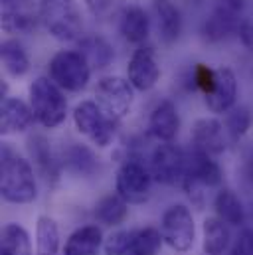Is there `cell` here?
Here are the masks:
<instances>
[{"mask_svg":"<svg viewBox=\"0 0 253 255\" xmlns=\"http://www.w3.org/2000/svg\"><path fill=\"white\" fill-rule=\"evenodd\" d=\"M36 170L10 142L0 146V194L8 204H30L38 196Z\"/></svg>","mask_w":253,"mask_h":255,"instance_id":"cell-1","label":"cell"},{"mask_svg":"<svg viewBox=\"0 0 253 255\" xmlns=\"http://www.w3.org/2000/svg\"><path fill=\"white\" fill-rule=\"evenodd\" d=\"M30 107L34 111L36 123L46 128L60 127L67 117V99L62 87H58L50 77L40 75L30 83L28 89Z\"/></svg>","mask_w":253,"mask_h":255,"instance_id":"cell-2","label":"cell"},{"mask_svg":"<svg viewBox=\"0 0 253 255\" xmlns=\"http://www.w3.org/2000/svg\"><path fill=\"white\" fill-rule=\"evenodd\" d=\"M40 22L60 42H73L81 36V14L75 0H40Z\"/></svg>","mask_w":253,"mask_h":255,"instance_id":"cell-3","label":"cell"},{"mask_svg":"<svg viewBox=\"0 0 253 255\" xmlns=\"http://www.w3.org/2000/svg\"><path fill=\"white\" fill-rule=\"evenodd\" d=\"M71 117H73V125L77 128V132H81L97 148H107L113 142L119 121L111 119L97 105V101L85 99V101L77 103Z\"/></svg>","mask_w":253,"mask_h":255,"instance_id":"cell-4","label":"cell"},{"mask_svg":"<svg viewBox=\"0 0 253 255\" xmlns=\"http://www.w3.org/2000/svg\"><path fill=\"white\" fill-rule=\"evenodd\" d=\"M91 65L79 50H62L52 56L48 64V77L63 91L79 93L89 85Z\"/></svg>","mask_w":253,"mask_h":255,"instance_id":"cell-5","label":"cell"},{"mask_svg":"<svg viewBox=\"0 0 253 255\" xmlns=\"http://www.w3.org/2000/svg\"><path fill=\"white\" fill-rule=\"evenodd\" d=\"M160 234L164 244L176 254H186L194 248L196 222L186 204H172L164 210L160 220Z\"/></svg>","mask_w":253,"mask_h":255,"instance_id":"cell-6","label":"cell"},{"mask_svg":"<svg viewBox=\"0 0 253 255\" xmlns=\"http://www.w3.org/2000/svg\"><path fill=\"white\" fill-rule=\"evenodd\" d=\"M152 174L138 156H128L121 162L115 176V192L126 204H142L150 198Z\"/></svg>","mask_w":253,"mask_h":255,"instance_id":"cell-7","label":"cell"},{"mask_svg":"<svg viewBox=\"0 0 253 255\" xmlns=\"http://www.w3.org/2000/svg\"><path fill=\"white\" fill-rule=\"evenodd\" d=\"M97 105L115 121H123L128 117L134 103V87L130 81L121 75H105L97 81L95 87Z\"/></svg>","mask_w":253,"mask_h":255,"instance_id":"cell-8","label":"cell"},{"mask_svg":"<svg viewBox=\"0 0 253 255\" xmlns=\"http://www.w3.org/2000/svg\"><path fill=\"white\" fill-rule=\"evenodd\" d=\"M224 180L220 164L214 160V156L192 148L186 154V174L182 180L184 190L188 192L192 200L200 202V196L206 188H216Z\"/></svg>","mask_w":253,"mask_h":255,"instance_id":"cell-9","label":"cell"},{"mask_svg":"<svg viewBox=\"0 0 253 255\" xmlns=\"http://www.w3.org/2000/svg\"><path fill=\"white\" fill-rule=\"evenodd\" d=\"M148 170L154 182L158 184L164 186L182 184L186 174V152L174 142H160L150 152Z\"/></svg>","mask_w":253,"mask_h":255,"instance_id":"cell-10","label":"cell"},{"mask_svg":"<svg viewBox=\"0 0 253 255\" xmlns=\"http://www.w3.org/2000/svg\"><path fill=\"white\" fill-rule=\"evenodd\" d=\"M162 75L156 52L150 46H136L128 64H126V79L134 87V91L146 93L150 91Z\"/></svg>","mask_w":253,"mask_h":255,"instance_id":"cell-11","label":"cell"},{"mask_svg":"<svg viewBox=\"0 0 253 255\" xmlns=\"http://www.w3.org/2000/svg\"><path fill=\"white\" fill-rule=\"evenodd\" d=\"M28 156L36 170V174L46 182V186H56L62 176V160L60 154L54 152L50 140L44 134H30L28 142Z\"/></svg>","mask_w":253,"mask_h":255,"instance_id":"cell-12","label":"cell"},{"mask_svg":"<svg viewBox=\"0 0 253 255\" xmlns=\"http://www.w3.org/2000/svg\"><path fill=\"white\" fill-rule=\"evenodd\" d=\"M192 148L202 150L210 156H220L228 148V132L224 123H220L216 117H200L194 121L192 130Z\"/></svg>","mask_w":253,"mask_h":255,"instance_id":"cell-13","label":"cell"},{"mask_svg":"<svg viewBox=\"0 0 253 255\" xmlns=\"http://www.w3.org/2000/svg\"><path fill=\"white\" fill-rule=\"evenodd\" d=\"M40 22V12L32 0H2L0 26L6 34H30Z\"/></svg>","mask_w":253,"mask_h":255,"instance_id":"cell-14","label":"cell"},{"mask_svg":"<svg viewBox=\"0 0 253 255\" xmlns=\"http://www.w3.org/2000/svg\"><path fill=\"white\" fill-rule=\"evenodd\" d=\"M238 93H240V87H238V77H236L234 69H230L226 65L218 67L216 69V85L208 95H204L208 111H212L216 115L230 113L236 107Z\"/></svg>","mask_w":253,"mask_h":255,"instance_id":"cell-15","label":"cell"},{"mask_svg":"<svg viewBox=\"0 0 253 255\" xmlns=\"http://www.w3.org/2000/svg\"><path fill=\"white\" fill-rule=\"evenodd\" d=\"M60 160L63 170L79 178H91L101 170V162L93 152V148L81 142H69L67 146H63L60 152Z\"/></svg>","mask_w":253,"mask_h":255,"instance_id":"cell-16","label":"cell"},{"mask_svg":"<svg viewBox=\"0 0 253 255\" xmlns=\"http://www.w3.org/2000/svg\"><path fill=\"white\" fill-rule=\"evenodd\" d=\"M36 117L30 103L18 97H6L0 103V132L2 136L24 132L34 125Z\"/></svg>","mask_w":253,"mask_h":255,"instance_id":"cell-17","label":"cell"},{"mask_svg":"<svg viewBox=\"0 0 253 255\" xmlns=\"http://www.w3.org/2000/svg\"><path fill=\"white\" fill-rule=\"evenodd\" d=\"M180 130V117L174 101L162 99L148 115V132L158 142H172Z\"/></svg>","mask_w":253,"mask_h":255,"instance_id":"cell-18","label":"cell"},{"mask_svg":"<svg viewBox=\"0 0 253 255\" xmlns=\"http://www.w3.org/2000/svg\"><path fill=\"white\" fill-rule=\"evenodd\" d=\"M119 32L125 42L142 46L150 34V18L146 10L138 4H126L119 14Z\"/></svg>","mask_w":253,"mask_h":255,"instance_id":"cell-19","label":"cell"},{"mask_svg":"<svg viewBox=\"0 0 253 255\" xmlns=\"http://www.w3.org/2000/svg\"><path fill=\"white\" fill-rule=\"evenodd\" d=\"M152 12L162 44L172 46L182 34V14L172 0H152Z\"/></svg>","mask_w":253,"mask_h":255,"instance_id":"cell-20","label":"cell"},{"mask_svg":"<svg viewBox=\"0 0 253 255\" xmlns=\"http://www.w3.org/2000/svg\"><path fill=\"white\" fill-rule=\"evenodd\" d=\"M105 238L99 226L87 224L69 234L63 246V255H97L103 250Z\"/></svg>","mask_w":253,"mask_h":255,"instance_id":"cell-21","label":"cell"},{"mask_svg":"<svg viewBox=\"0 0 253 255\" xmlns=\"http://www.w3.org/2000/svg\"><path fill=\"white\" fill-rule=\"evenodd\" d=\"M230 226L218 216H210L202 224V250L206 255H224L230 250Z\"/></svg>","mask_w":253,"mask_h":255,"instance_id":"cell-22","label":"cell"},{"mask_svg":"<svg viewBox=\"0 0 253 255\" xmlns=\"http://www.w3.org/2000/svg\"><path fill=\"white\" fill-rule=\"evenodd\" d=\"M240 16L236 14H230V12H224L220 8H214V12L206 18L204 26H202V38L208 42V44H218V42H224L230 34L238 32V26H240Z\"/></svg>","mask_w":253,"mask_h":255,"instance_id":"cell-23","label":"cell"},{"mask_svg":"<svg viewBox=\"0 0 253 255\" xmlns=\"http://www.w3.org/2000/svg\"><path fill=\"white\" fill-rule=\"evenodd\" d=\"M77 50L85 56V60L89 62L91 69H105L107 65L113 62L115 54H113V48L111 44L99 36V34H89V36H81L77 40Z\"/></svg>","mask_w":253,"mask_h":255,"instance_id":"cell-24","label":"cell"},{"mask_svg":"<svg viewBox=\"0 0 253 255\" xmlns=\"http://www.w3.org/2000/svg\"><path fill=\"white\" fill-rule=\"evenodd\" d=\"M0 60H2L4 71L14 79L24 77L30 71V56H28L24 44L20 40H16V38H8V40L2 42Z\"/></svg>","mask_w":253,"mask_h":255,"instance_id":"cell-25","label":"cell"},{"mask_svg":"<svg viewBox=\"0 0 253 255\" xmlns=\"http://www.w3.org/2000/svg\"><path fill=\"white\" fill-rule=\"evenodd\" d=\"M214 210L220 220H224L228 226H244L246 222V210L240 200V196L232 188H220L214 196Z\"/></svg>","mask_w":253,"mask_h":255,"instance_id":"cell-26","label":"cell"},{"mask_svg":"<svg viewBox=\"0 0 253 255\" xmlns=\"http://www.w3.org/2000/svg\"><path fill=\"white\" fill-rule=\"evenodd\" d=\"M0 255H34L32 240L24 226L10 222L0 232Z\"/></svg>","mask_w":253,"mask_h":255,"instance_id":"cell-27","label":"cell"},{"mask_svg":"<svg viewBox=\"0 0 253 255\" xmlns=\"http://www.w3.org/2000/svg\"><path fill=\"white\" fill-rule=\"evenodd\" d=\"M62 246L60 226L52 216L36 220V255H58Z\"/></svg>","mask_w":253,"mask_h":255,"instance_id":"cell-28","label":"cell"},{"mask_svg":"<svg viewBox=\"0 0 253 255\" xmlns=\"http://www.w3.org/2000/svg\"><path fill=\"white\" fill-rule=\"evenodd\" d=\"M126 216H128V204H126L117 192L103 196L95 204V218L103 226L117 228V226H121L125 222Z\"/></svg>","mask_w":253,"mask_h":255,"instance_id":"cell-29","label":"cell"},{"mask_svg":"<svg viewBox=\"0 0 253 255\" xmlns=\"http://www.w3.org/2000/svg\"><path fill=\"white\" fill-rule=\"evenodd\" d=\"M252 125L253 115L252 111H250V107H246V105H236L230 113H226L224 127H226L230 142H234V144H240L246 138V134L250 132Z\"/></svg>","mask_w":253,"mask_h":255,"instance_id":"cell-30","label":"cell"},{"mask_svg":"<svg viewBox=\"0 0 253 255\" xmlns=\"http://www.w3.org/2000/svg\"><path fill=\"white\" fill-rule=\"evenodd\" d=\"M162 244H164V240H162L160 230H156L152 226L138 228V230H134L130 250L126 255H158Z\"/></svg>","mask_w":253,"mask_h":255,"instance_id":"cell-31","label":"cell"},{"mask_svg":"<svg viewBox=\"0 0 253 255\" xmlns=\"http://www.w3.org/2000/svg\"><path fill=\"white\" fill-rule=\"evenodd\" d=\"M238 176L246 190H253V140H248L240 148Z\"/></svg>","mask_w":253,"mask_h":255,"instance_id":"cell-32","label":"cell"},{"mask_svg":"<svg viewBox=\"0 0 253 255\" xmlns=\"http://www.w3.org/2000/svg\"><path fill=\"white\" fill-rule=\"evenodd\" d=\"M132 236H134V230H117V232H113L109 238H105V244H103L105 255H126L128 250H130Z\"/></svg>","mask_w":253,"mask_h":255,"instance_id":"cell-33","label":"cell"},{"mask_svg":"<svg viewBox=\"0 0 253 255\" xmlns=\"http://www.w3.org/2000/svg\"><path fill=\"white\" fill-rule=\"evenodd\" d=\"M192 83L202 91V95H208L216 85V69L206 64H196L192 69Z\"/></svg>","mask_w":253,"mask_h":255,"instance_id":"cell-34","label":"cell"},{"mask_svg":"<svg viewBox=\"0 0 253 255\" xmlns=\"http://www.w3.org/2000/svg\"><path fill=\"white\" fill-rule=\"evenodd\" d=\"M119 4H121V0H85L87 10H89L95 18H99V20L109 18V16L119 8Z\"/></svg>","mask_w":253,"mask_h":255,"instance_id":"cell-35","label":"cell"},{"mask_svg":"<svg viewBox=\"0 0 253 255\" xmlns=\"http://www.w3.org/2000/svg\"><path fill=\"white\" fill-rule=\"evenodd\" d=\"M232 255H253V230L244 228L232 248Z\"/></svg>","mask_w":253,"mask_h":255,"instance_id":"cell-36","label":"cell"},{"mask_svg":"<svg viewBox=\"0 0 253 255\" xmlns=\"http://www.w3.org/2000/svg\"><path fill=\"white\" fill-rule=\"evenodd\" d=\"M238 38L242 40L244 48L253 54V20H242L240 26H238Z\"/></svg>","mask_w":253,"mask_h":255,"instance_id":"cell-37","label":"cell"},{"mask_svg":"<svg viewBox=\"0 0 253 255\" xmlns=\"http://www.w3.org/2000/svg\"><path fill=\"white\" fill-rule=\"evenodd\" d=\"M214 2H216V8L240 16V12L244 10V6H246L248 0H214Z\"/></svg>","mask_w":253,"mask_h":255,"instance_id":"cell-38","label":"cell"},{"mask_svg":"<svg viewBox=\"0 0 253 255\" xmlns=\"http://www.w3.org/2000/svg\"><path fill=\"white\" fill-rule=\"evenodd\" d=\"M192 2H202V0H192Z\"/></svg>","mask_w":253,"mask_h":255,"instance_id":"cell-39","label":"cell"},{"mask_svg":"<svg viewBox=\"0 0 253 255\" xmlns=\"http://www.w3.org/2000/svg\"><path fill=\"white\" fill-rule=\"evenodd\" d=\"M252 218H253V206H252Z\"/></svg>","mask_w":253,"mask_h":255,"instance_id":"cell-40","label":"cell"}]
</instances>
